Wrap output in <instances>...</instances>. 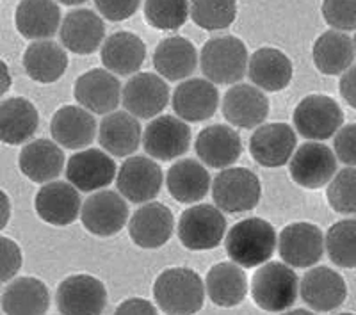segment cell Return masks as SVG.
<instances>
[{
  "label": "cell",
  "instance_id": "cell-45",
  "mask_svg": "<svg viewBox=\"0 0 356 315\" xmlns=\"http://www.w3.org/2000/svg\"><path fill=\"white\" fill-rule=\"evenodd\" d=\"M141 0H95L98 13L111 22H123L139 9Z\"/></svg>",
  "mask_w": 356,
  "mask_h": 315
},
{
  "label": "cell",
  "instance_id": "cell-15",
  "mask_svg": "<svg viewBox=\"0 0 356 315\" xmlns=\"http://www.w3.org/2000/svg\"><path fill=\"white\" fill-rule=\"evenodd\" d=\"M118 168L107 152L98 148L79 150L66 164V178L82 193H97L116 180Z\"/></svg>",
  "mask_w": 356,
  "mask_h": 315
},
{
  "label": "cell",
  "instance_id": "cell-31",
  "mask_svg": "<svg viewBox=\"0 0 356 315\" xmlns=\"http://www.w3.org/2000/svg\"><path fill=\"white\" fill-rule=\"evenodd\" d=\"M15 24L25 40H50L61 29V9L56 0H22Z\"/></svg>",
  "mask_w": 356,
  "mask_h": 315
},
{
  "label": "cell",
  "instance_id": "cell-42",
  "mask_svg": "<svg viewBox=\"0 0 356 315\" xmlns=\"http://www.w3.org/2000/svg\"><path fill=\"white\" fill-rule=\"evenodd\" d=\"M323 17L335 31H356V0H323Z\"/></svg>",
  "mask_w": 356,
  "mask_h": 315
},
{
  "label": "cell",
  "instance_id": "cell-22",
  "mask_svg": "<svg viewBox=\"0 0 356 315\" xmlns=\"http://www.w3.org/2000/svg\"><path fill=\"white\" fill-rule=\"evenodd\" d=\"M300 294L314 312H332L348 298V283L330 267H312L300 282Z\"/></svg>",
  "mask_w": 356,
  "mask_h": 315
},
{
  "label": "cell",
  "instance_id": "cell-24",
  "mask_svg": "<svg viewBox=\"0 0 356 315\" xmlns=\"http://www.w3.org/2000/svg\"><path fill=\"white\" fill-rule=\"evenodd\" d=\"M196 154L207 168L227 170L243 155V139L239 132L228 125H209L198 134Z\"/></svg>",
  "mask_w": 356,
  "mask_h": 315
},
{
  "label": "cell",
  "instance_id": "cell-39",
  "mask_svg": "<svg viewBox=\"0 0 356 315\" xmlns=\"http://www.w3.org/2000/svg\"><path fill=\"white\" fill-rule=\"evenodd\" d=\"M189 17L203 31H222L237 18V0H191Z\"/></svg>",
  "mask_w": 356,
  "mask_h": 315
},
{
  "label": "cell",
  "instance_id": "cell-49",
  "mask_svg": "<svg viewBox=\"0 0 356 315\" xmlns=\"http://www.w3.org/2000/svg\"><path fill=\"white\" fill-rule=\"evenodd\" d=\"M11 84H13V79H11V72H9V66L0 59V97L8 93Z\"/></svg>",
  "mask_w": 356,
  "mask_h": 315
},
{
  "label": "cell",
  "instance_id": "cell-21",
  "mask_svg": "<svg viewBox=\"0 0 356 315\" xmlns=\"http://www.w3.org/2000/svg\"><path fill=\"white\" fill-rule=\"evenodd\" d=\"M173 111L187 123L211 120L219 107V89L207 79H187L180 82L171 97Z\"/></svg>",
  "mask_w": 356,
  "mask_h": 315
},
{
  "label": "cell",
  "instance_id": "cell-29",
  "mask_svg": "<svg viewBox=\"0 0 356 315\" xmlns=\"http://www.w3.org/2000/svg\"><path fill=\"white\" fill-rule=\"evenodd\" d=\"M104 68L120 77H130L139 73L146 59V45L138 34L114 33L104 41L100 50Z\"/></svg>",
  "mask_w": 356,
  "mask_h": 315
},
{
  "label": "cell",
  "instance_id": "cell-46",
  "mask_svg": "<svg viewBox=\"0 0 356 315\" xmlns=\"http://www.w3.org/2000/svg\"><path fill=\"white\" fill-rule=\"evenodd\" d=\"M113 315H159L157 307L143 298H129L118 305Z\"/></svg>",
  "mask_w": 356,
  "mask_h": 315
},
{
  "label": "cell",
  "instance_id": "cell-5",
  "mask_svg": "<svg viewBox=\"0 0 356 315\" xmlns=\"http://www.w3.org/2000/svg\"><path fill=\"white\" fill-rule=\"evenodd\" d=\"M177 234L187 250H214L227 237V218L216 205L198 203L184 210L178 219Z\"/></svg>",
  "mask_w": 356,
  "mask_h": 315
},
{
  "label": "cell",
  "instance_id": "cell-18",
  "mask_svg": "<svg viewBox=\"0 0 356 315\" xmlns=\"http://www.w3.org/2000/svg\"><path fill=\"white\" fill-rule=\"evenodd\" d=\"M222 116L237 129H257L269 116V100L262 89L253 84H234L221 102Z\"/></svg>",
  "mask_w": 356,
  "mask_h": 315
},
{
  "label": "cell",
  "instance_id": "cell-47",
  "mask_svg": "<svg viewBox=\"0 0 356 315\" xmlns=\"http://www.w3.org/2000/svg\"><path fill=\"white\" fill-rule=\"evenodd\" d=\"M339 89H340V97L348 102L349 107L356 109V65L351 66L348 72L342 73Z\"/></svg>",
  "mask_w": 356,
  "mask_h": 315
},
{
  "label": "cell",
  "instance_id": "cell-25",
  "mask_svg": "<svg viewBox=\"0 0 356 315\" xmlns=\"http://www.w3.org/2000/svg\"><path fill=\"white\" fill-rule=\"evenodd\" d=\"M98 132L93 113L81 105H65L57 109L50 122V134L54 141L63 148L86 150L95 141Z\"/></svg>",
  "mask_w": 356,
  "mask_h": 315
},
{
  "label": "cell",
  "instance_id": "cell-51",
  "mask_svg": "<svg viewBox=\"0 0 356 315\" xmlns=\"http://www.w3.org/2000/svg\"><path fill=\"white\" fill-rule=\"evenodd\" d=\"M56 2H61L65 6H81L84 2H88V0H56Z\"/></svg>",
  "mask_w": 356,
  "mask_h": 315
},
{
  "label": "cell",
  "instance_id": "cell-19",
  "mask_svg": "<svg viewBox=\"0 0 356 315\" xmlns=\"http://www.w3.org/2000/svg\"><path fill=\"white\" fill-rule=\"evenodd\" d=\"M175 232L173 212L161 202H148L139 207L129 221V235L136 246L157 250L171 239Z\"/></svg>",
  "mask_w": 356,
  "mask_h": 315
},
{
  "label": "cell",
  "instance_id": "cell-38",
  "mask_svg": "<svg viewBox=\"0 0 356 315\" xmlns=\"http://www.w3.org/2000/svg\"><path fill=\"white\" fill-rule=\"evenodd\" d=\"M324 241L330 260L337 267L356 269V218L342 219L332 225Z\"/></svg>",
  "mask_w": 356,
  "mask_h": 315
},
{
  "label": "cell",
  "instance_id": "cell-1",
  "mask_svg": "<svg viewBox=\"0 0 356 315\" xmlns=\"http://www.w3.org/2000/svg\"><path fill=\"white\" fill-rule=\"evenodd\" d=\"M205 283L189 267H170L155 278L154 299L166 315H196L205 303Z\"/></svg>",
  "mask_w": 356,
  "mask_h": 315
},
{
  "label": "cell",
  "instance_id": "cell-11",
  "mask_svg": "<svg viewBox=\"0 0 356 315\" xmlns=\"http://www.w3.org/2000/svg\"><path fill=\"white\" fill-rule=\"evenodd\" d=\"M164 184V173L157 161L146 155H130L116 175L118 193L127 202L148 203L159 196Z\"/></svg>",
  "mask_w": 356,
  "mask_h": 315
},
{
  "label": "cell",
  "instance_id": "cell-9",
  "mask_svg": "<svg viewBox=\"0 0 356 315\" xmlns=\"http://www.w3.org/2000/svg\"><path fill=\"white\" fill-rule=\"evenodd\" d=\"M289 173L292 182L303 189L326 187L337 175L335 152L319 141H307L296 148L289 162Z\"/></svg>",
  "mask_w": 356,
  "mask_h": 315
},
{
  "label": "cell",
  "instance_id": "cell-35",
  "mask_svg": "<svg viewBox=\"0 0 356 315\" xmlns=\"http://www.w3.org/2000/svg\"><path fill=\"white\" fill-rule=\"evenodd\" d=\"M196 47L184 36L164 38L154 52V66L166 81H184L198 66Z\"/></svg>",
  "mask_w": 356,
  "mask_h": 315
},
{
  "label": "cell",
  "instance_id": "cell-34",
  "mask_svg": "<svg viewBox=\"0 0 356 315\" xmlns=\"http://www.w3.org/2000/svg\"><path fill=\"white\" fill-rule=\"evenodd\" d=\"M24 68L29 79L40 84H54L66 73L68 54L52 40L33 41L24 52Z\"/></svg>",
  "mask_w": 356,
  "mask_h": 315
},
{
  "label": "cell",
  "instance_id": "cell-20",
  "mask_svg": "<svg viewBox=\"0 0 356 315\" xmlns=\"http://www.w3.org/2000/svg\"><path fill=\"white\" fill-rule=\"evenodd\" d=\"M34 209L41 221L52 227H68L81 218L82 200L77 187L70 182L43 184L34 200Z\"/></svg>",
  "mask_w": 356,
  "mask_h": 315
},
{
  "label": "cell",
  "instance_id": "cell-43",
  "mask_svg": "<svg viewBox=\"0 0 356 315\" xmlns=\"http://www.w3.org/2000/svg\"><path fill=\"white\" fill-rule=\"evenodd\" d=\"M24 255L13 239L0 235V283L11 282L20 273Z\"/></svg>",
  "mask_w": 356,
  "mask_h": 315
},
{
  "label": "cell",
  "instance_id": "cell-6",
  "mask_svg": "<svg viewBox=\"0 0 356 315\" xmlns=\"http://www.w3.org/2000/svg\"><path fill=\"white\" fill-rule=\"evenodd\" d=\"M212 198L221 212L243 214L259 205L262 198V184L251 170L227 168L218 173L212 182Z\"/></svg>",
  "mask_w": 356,
  "mask_h": 315
},
{
  "label": "cell",
  "instance_id": "cell-44",
  "mask_svg": "<svg viewBox=\"0 0 356 315\" xmlns=\"http://www.w3.org/2000/svg\"><path fill=\"white\" fill-rule=\"evenodd\" d=\"M333 152L337 161L349 168H356V123L344 125L333 138Z\"/></svg>",
  "mask_w": 356,
  "mask_h": 315
},
{
  "label": "cell",
  "instance_id": "cell-26",
  "mask_svg": "<svg viewBox=\"0 0 356 315\" xmlns=\"http://www.w3.org/2000/svg\"><path fill=\"white\" fill-rule=\"evenodd\" d=\"M143 127L136 116L127 111L106 114L98 127V143L111 157H130L143 143Z\"/></svg>",
  "mask_w": 356,
  "mask_h": 315
},
{
  "label": "cell",
  "instance_id": "cell-41",
  "mask_svg": "<svg viewBox=\"0 0 356 315\" xmlns=\"http://www.w3.org/2000/svg\"><path fill=\"white\" fill-rule=\"evenodd\" d=\"M326 198L337 214H356V168L346 166L337 171L326 187Z\"/></svg>",
  "mask_w": 356,
  "mask_h": 315
},
{
  "label": "cell",
  "instance_id": "cell-53",
  "mask_svg": "<svg viewBox=\"0 0 356 315\" xmlns=\"http://www.w3.org/2000/svg\"><path fill=\"white\" fill-rule=\"evenodd\" d=\"M353 41H355V49H356V34H355V40H353Z\"/></svg>",
  "mask_w": 356,
  "mask_h": 315
},
{
  "label": "cell",
  "instance_id": "cell-3",
  "mask_svg": "<svg viewBox=\"0 0 356 315\" xmlns=\"http://www.w3.org/2000/svg\"><path fill=\"white\" fill-rule=\"evenodd\" d=\"M248 49L243 40L232 34L212 38L200 52V66L207 81L216 86L239 84L248 73Z\"/></svg>",
  "mask_w": 356,
  "mask_h": 315
},
{
  "label": "cell",
  "instance_id": "cell-16",
  "mask_svg": "<svg viewBox=\"0 0 356 315\" xmlns=\"http://www.w3.org/2000/svg\"><path fill=\"white\" fill-rule=\"evenodd\" d=\"M122 84L114 73L106 68H93L75 81L73 97L89 113L106 116L122 104Z\"/></svg>",
  "mask_w": 356,
  "mask_h": 315
},
{
  "label": "cell",
  "instance_id": "cell-33",
  "mask_svg": "<svg viewBox=\"0 0 356 315\" xmlns=\"http://www.w3.org/2000/svg\"><path fill=\"white\" fill-rule=\"evenodd\" d=\"M248 278L243 267L230 262H219L207 273L205 291L216 307H239L248 296Z\"/></svg>",
  "mask_w": 356,
  "mask_h": 315
},
{
  "label": "cell",
  "instance_id": "cell-48",
  "mask_svg": "<svg viewBox=\"0 0 356 315\" xmlns=\"http://www.w3.org/2000/svg\"><path fill=\"white\" fill-rule=\"evenodd\" d=\"M9 219H11V200L4 191L0 189V232L8 227Z\"/></svg>",
  "mask_w": 356,
  "mask_h": 315
},
{
  "label": "cell",
  "instance_id": "cell-13",
  "mask_svg": "<svg viewBox=\"0 0 356 315\" xmlns=\"http://www.w3.org/2000/svg\"><path fill=\"white\" fill-rule=\"evenodd\" d=\"M191 134L187 122L178 116L164 114L152 120L143 132V148L146 155L161 162H170L187 154L191 146Z\"/></svg>",
  "mask_w": 356,
  "mask_h": 315
},
{
  "label": "cell",
  "instance_id": "cell-2",
  "mask_svg": "<svg viewBox=\"0 0 356 315\" xmlns=\"http://www.w3.org/2000/svg\"><path fill=\"white\" fill-rule=\"evenodd\" d=\"M225 248L232 262L243 269H253L269 262L278 248V235L266 219L248 218L228 230Z\"/></svg>",
  "mask_w": 356,
  "mask_h": 315
},
{
  "label": "cell",
  "instance_id": "cell-40",
  "mask_svg": "<svg viewBox=\"0 0 356 315\" xmlns=\"http://www.w3.org/2000/svg\"><path fill=\"white\" fill-rule=\"evenodd\" d=\"M189 18V0H146L145 20L157 31H177Z\"/></svg>",
  "mask_w": 356,
  "mask_h": 315
},
{
  "label": "cell",
  "instance_id": "cell-14",
  "mask_svg": "<svg viewBox=\"0 0 356 315\" xmlns=\"http://www.w3.org/2000/svg\"><path fill=\"white\" fill-rule=\"evenodd\" d=\"M170 86L157 73H136L122 91V104L127 113L138 120H154L168 107Z\"/></svg>",
  "mask_w": 356,
  "mask_h": 315
},
{
  "label": "cell",
  "instance_id": "cell-23",
  "mask_svg": "<svg viewBox=\"0 0 356 315\" xmlns=\"http://www.w3.org/2000/svg\"><path fill=\"white\" fill-rule=\"evenodd\" d=\"M59 36L66 50L77 56H89L104 45L106 25L91 9H73L63 18Z\"/></svg>",
  "mask_w": 356,
  "mask_h": 315
},
{
  "label": "cell",
  "instance_id": "cell-4",
  "mask_svg": "<svg viewBox=\"0 0 356 315\" xmlns=\"http://www.w3.org/2000/svg\"><path fill=\"white\" fill-rule=\"evenodd\" d=\"M300 294V278L285 262H266L251 278V298L264 312H287Z\"/></svg>",
  "mask_w": 356,
  "mask_h": 315
},
{
  "label": "cell",
  "instance_id": "cell-28",
  "mask_svg": "<svg viewBox=\"0 0 356 315\" xmlns=\"http://www.w3.org/2000/svg\"><path fill=\"white\" fill-rule=\"evenodd\" d=\"M65 152L56 141L34 139L22 148L18 166L34 184L54 182L65 170Z\"/></svg>",
  "mask_w": 356,
  "mask_h": 315
},
{
  "label": "cell",
  "instance_id": "cell-37",
  "mask_svg": "<svg viewBox=\"0 0 356 315\" xmlns=\"http://www.w3.org/2000/svg\"><path fill=\"white\" fill-rule=\"evenodd\" d=\"M355 41L342 31H326L321 34L312 49L314 65L323 75H342L355 61Z\"/></svg>",
  "mask_w": 356,
  "mask_h": 315
},
{
  "label": "cell",
  "instance_id": "cell-36",
  "mask_svg": "<svg viewBox=\"0 0 356 315\" xmlns=\"http://www.w3.org/2000/svg\"><path fill=\"white\" fill-rule=\"evenodd\" d=\"M0 303L6 315H44L50 308V292L40 278L20 276L9 282Z\"/></svg>",
  "mask_w": 356,
  "mask_h": 315
},
{
  "label": "cell",
  "instance_id": "cell-17",
  "mask_svg": "<svg viewBox=\"0 0 356 315\" xmlns=\"http://www.w3.org/2000/svg\"><path fill=\"white\" fill-rule=\"evenodd\" d=\"M298 148V136L289 123H266L257 127L250 139L251 157L264 168L289 164Z\"/></svg>",
  "mask_w": 356,
  "mask_h": 315
},
{
  "label": "cell",
  "instance_id": "cell-30",
  "mask_svg": "<svg viewBox=\"0 0 356 315\" xmlns=\"http://www.w3.org/2000/svg\"><path fill=\"white\" fill-rule=\"evenodd\" d=\"M40 127V113L29 98L13 97L0 102V143L18 146L33 139Z\"/></svg>",
  "mask_w": 356,
  "mask_h": 315
},
{
  "label": "cell",
  "instance_id": "cell-12",
  "mask_svg": "<svg viewBox=\"0 0 356 315\" xmlns=\"http://www.w3.org/2000/svg\"><path fill=\"white\" fill-rule=\"evenodd\" d=\"M129 203L118 191L102 189L82 203L81 221L89 234L97 237H113L120 234L129 221Z\"/></svg>",
  "mask_w": 356,
  "mask_h": 315
},
{
  "label": "cell",
  "instance_id": "cell-50",
  "mask_svg": "<svg viewBox=\"0 0 356 315\" xmlns=\"http://www.w3.org/2000/svg\"><path fill=\"white\" fill-rule=\"evenodd\" d=\"M282 315H316V314H314V312H310V310H303V308H298V310L284 312Z\"/></svg>",
  "mask_w": 356,
  "mask_h": 315
},
{
  "label": "cell",
  "instance_id": "cell-27",
  "mask_svg": "<svg viewBox=\"0 0 356 315\" xmlns=\"http://www.w3.org/2000/svg\"><path fill=\"white\" fill-rule=\"evenodd\" d=\"M294 75L291 57L280 49L264 47L253 52L248 63V77L262 91L278 93L289 88Z\"/></svg>",
  "mask_w": 356,
  "mask_h": 315
},
{
  "label": "cell",
  "instance_id": "cell-52",
  "mask_svg": "<svg viewBox=\"0 0 356 315\" xmlns=\"http://www.w3.org/2000/svg\"><path fill=\"white\" fill-rule=\"evenodd\" d=\"M339 315H355V314H349V312H346V314H339Z\"/></svg>",
  "mask_w": 356,
  "mask_h": 315
},
{
  "label": "cell",
  "instance_id": "cell-32",
  "mask_svg": "<svg viewBox=\"0 0 356 315\" xmlns=\"http://www.w3.org/2000/svg\"><path fill=\"white\" fill-rule=\"evenodd\" d=\"M166 187L171 198L178 203H198L211 191V175L203 162L195 159H180L168 170Z\"/></svg>",
  "mask_w": 356,
  "mask_h": 315
},
{
  "label": "cell",
  "instance_id": "cell-8",
  "mask_svg": "<svg viewBox=\"0 0 356 315\" xmlns=\"http://www.w3.org/2000/svg\"><path fill=\"white\" fill-rule=\"evenodd\" d=\"M326 250L324 234L308 221L291 223L278 235V253L292 269H308L323 259Z\"/></svg>",
  "mask_w": 356,
  "mask_h": 315
},
{
  "label": "cell",
  "instance_id": "cell-10",
  "mask_svg": "<svg viewBox=\"0 0 356 315\" xmlns=\"http://www.w3.org/2000/svg\"><path fill=\"white\" fill-rule=\"evenodd\" d=\"M56 303L61 315H102L107 307V289L97 276L79 273L59 283Z\"/></svg>",
  "mask_w": 356,
  "mask_h": 315
},
{
  "label": "cell",
  "instance_id": "cell-7",
  "mask_svg": "<svg viewBox=\"0 0 356 315\" xmlns=\"http://www.w3.org/2000/svg\"><path fill=\"white\" fill-rule=\"evenodd\" d=\"M294 130L308 141H326L344 127V113L328 95H308L296 105Z\"/></svg>",
  "mask_w": 356,
  "mask_h": 315
}]
</instances>
